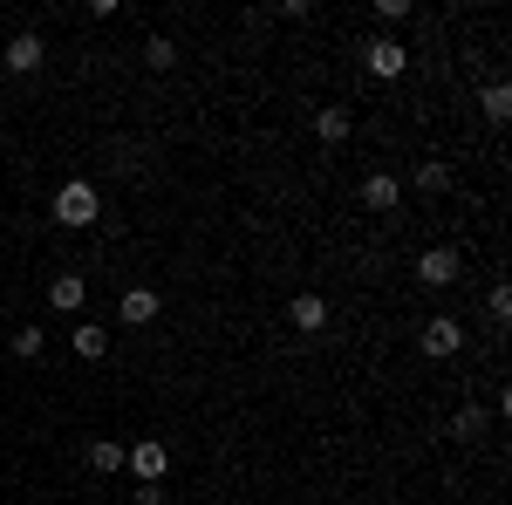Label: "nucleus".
I'll return each instance as SVG.
<instances>
[{
  "label": "nucleus",
  "instance_id": "1",
  "mask_svg": "<svg viewBox=\"0 0 512 505\" xmlns=\"http://www.w3.org/2000/svg\"><path fill=\"white\" fill-rule=\"evenodd\" d=\"M103 219V198H96V185L89 178H69L62 192H55V226H69V233H89Z\"/></svg>",
  "mask_w": 512,
  "mask_h": 505
},
{
  "label": "nucleus",
  "instance_id": "2",
  "mask_svg": "<svg viewBox=\"0 0 512 505\" xmlns=\"http://www.w3.org/2000/svg\"><path fill=\"white\" fill-rule=\"evenodd\" d=\"M417 349L431 355V362L458 355V349H465V321H458V314H431V321L417 328Z\"/></svg>",
  "mask_w": 512,
  "mask_h": 505
},
{
  "label": "nucleus",
  "instance_id": "3",
  "mask_svg": "<svg viewBox=\"0 0 512 505\" xmlns=\"http://www.w3.org/2000/svg\"><path fill=\"white\" fill-rule=\"evenodd\" d=\"M362 62H369V76L396 82L403 69H410V48H403L396 35H369V41H362Z\"/></svg>",
  "mask_w": 512,
  "mask_h": 505
},
{
  "label": "nucleus",
  "instance_id": "4",
  "mask_svg": "<svg viewBox=\"0 0 512 505\" xmlns=\"http://www.w3.org/2000/svg\"><path fill=\"white\" fill-rule=\"evenodd\" d=\"M123 471H137V485H164V471H171V451H164L158 437H137V444L123 451Z\"/></svg>",
  "mask_w": 512,
  "mask_h": 505
},
{
  "label": "nucleus",
  "instance_id": "5",
  "mask_svg": "<svg viewBox=\"0 0 512 505\" xmlns=\"http://www.w3.org/2000/svg\"><path fill=\"white\" fill-rule=\"evenodd\" d=\"M458 267H465L458 246H431V253H417V280H424V287H451Z\"/></svg>",
  "mask_w": 512,
  "mask_h": 505
},
{
  "label": "nucleus",
  "instance_id": "6",
  "mask_svg": "<svg viewBox=\"0 0 512 505\" xmlns=\"http://www.w3.org/2000/svg\"><path fill=\"white\" fill-rule=\"evenodd\" d=\"M158 287H123V301H117V314H123V328H151L158 321Z\"/></svg>",
  "mask_w": 512,
  "mask_h": 505
},
{
  "label": "nucleus",
  "instance_id": "7",
  "mask_svg": "<svg viewBox=\"0 0 512 505\" xmlns=\"http://www.w3.org/2000/svg\"><path fill=\"white\" fill-rule=\"evenodd\" d=\"M0 69L35 76V69H41V35H7V41H0Z\"/></svg>",
  "mask_w": 512,
  "mask_h": 505
},
{
  "label": "nucleus",
  "instance_id": "8",
  "mask_svg": "<svg viewBox=\"0 0 512 505\" xmlns=\"http://www.w3.org/2000/svg\"><path fill=\"white\" fill-rule=\"evenodd\" d=\"M82 301H89V273H55L48 280V308L55 314H76Z\"/></svg>",
  "mask_w": 512,
  "mask_h": 505
},
{
  "label": "nucleus",
  "instance_id": "9",
  "mask_svg": "<svg viewBox=\"0 0 512 505\" xmlns=\"http://www.w3.org/2000/svg\"><path fill=\"white\" fill-rule=\"evenodd\" d=\"M362 205H369V212H396V205H403V185H396L390 171H369V178H362Z\"/></svg>",
  "mask_w": 512,
  "mask_h": 505
},
{
  "label": "nucleus",
  "instance_id": "10",
  "mask_svg": "<svg viewBox=\"0 0 512 505\" xmlns=\"http://www.w3.org/2000/svg\"><path fill=\"white\" fill-rule=\"evenodd\" d=\"M349 130H355V117L342 110V103H328V110H315V137H321V144H349Z\"/></svg>",
  "mask_w": 512,
  "mask_h": 505
},
{
  "label": "nucleus",
  "instance_id": "11",
  "mask_svg": "<svg viewBox=\"0 0 512 505\" xmlns=\"http://www.w3.org/2000/svg\"><path fill=\"white\" fill-rule=\"evenodd\" d=\"M69 349H76L82 362H96V355H110V328H96V321H82V328H69Z\"/></svg>",
  "mask_w": 512,
  "mask_h": 505
},
{
  "label": "nucleus",
  "instance_id": "12",
  "mask_svg": "<svg viewBox=\"0 0 512 505\" xmlns=\"http://www.w3.org/2000/svg\"><path fill=\"white\" fill-rule=\"evenodd\" d=\"M287 321H294L301 335H315L321 321H328V301H321V294H294V308H287Z\"/></svg>",
  "mask_w": 512,
  "mask_h": 505
},
{
  "label": "nucleus",
  "instance_id": "13",
  "mask_svg": "<svg viewBox=\"0 0 512 505\" xmlns=\"http://www.w3.org/2000/svg\"><path fill=\"white\" fill-rule=\"evenodd\" d=\"M89 471H103V478L123 471V444L117 437H89Z\"/></svg>",
  "mask_w": 512,
  "mask_h": 505
},
{
  "label": "nucleus",
  "instance_id": "14",
  "mask_svg": "<svg viewBox=\"0 0 512 505\" xmlns=\"http://www.w3.org/2000/svg\"><path fill=\"white\" fill-rule=\"evenodd\" d=\"M478 110H485V123H506V117H512V89H506V82H485Z\"/></svg>",
  "mask_w": 512,
  "mask_h": 505
},
{
  "label": "nucleus",
  "instance_id": "15",
  "mask_svg": "<svg viewBox=\"0 0 512 505\" xmlns=\"http://www.w3.org/2000/svg\"><path fill=\"white\" fill-rule=\"evenodd\" d=\"M144 62H151V69H171V62H178L171 35H151V41H144Z\"/></svg>",
  "mask_w": 512,
  "mask_h": 505
},
{
  "label": "nucleus",
  "instance_id": "16",
  "mask_svg": "<svg viewBox=\"0 0 512 505\" xmlns=\"http://www.w3.org/2000/svg\"><path fill=\"white\" fill-rule=\"evenodd\" d=\"M485 424H492V417H485L478 403H465V410H458V424H451V430H458V437H478V430H485Z\"/></svg>",
  "mask_w": 512,
  "mask_h": 505
},
{
  "label": "nucleus",
  "instance_id": "17",
  "mask_svg": "<svg viewBox=\"0 0 512 505\" xmlns=\"http://www.w3.org/2000/svg\"><path fill=\"white\" fill-rule=\"evenodd\" d=\"M48 349V335L41 328H14V355H41Z\"/></svg>",
  "mask_w": 512,
  "mask_h": 505
},
{
  "label": "nucleus",
  "instance_id": "18",
  "mask_svg": "<svg viewBox=\"0 0 512 505\" xmlns=\"http://www.w3.org/2000/svg\"><path fill=\"white\" fill-rule=\"evenodd\" d=\"M444 185H451V171H444V164H424V171H417V192H444Z\"/></svg>",
  "mask_w": 512,
  "mask_h": 505
},
{
  "label": "nucleus",
  "instance_id": "19",
  "mask_svg": "<svg viewBox=\"0 0 512 505\" xmlns=\"http://www.w3.org/2000/svg\"><path fill=\"white\" fill-rule=\"evenodd\" d=\"M485 308H492V321H512V294H506V287H492V301H485Z\"/></svg>",
  "mask_w": 512,
  "mask_h": 505
},
{
  "label": "nucleus",
  "instance_id": "20",
  "mask_svg": "<svg viewBox=\"0 0 512 505\" xmlns=\"http://www.w3.org/2000/svg\"><path fill=\"white\" fill-rule=\"evenodd\" d=\"M130 499H137V505H164V492H158V485H137Z\"/></svg>",
  "mask_w": 512,
  "mask_h": 505
},
{
  "label": "nucleus",
  "instance_id": "21",
  "mask_svg": "<svg viewBox=\"0 0 512 505\" xmlns=\"http://www.w3.org/2000/svg\"><path fill=\"white\" fill-rule=\"evenodd\" d=\"M0 41H7V35H0Z\"/></svg>",
  "mask_w": 512,
  "mask_h": 505
}]
</instances>
